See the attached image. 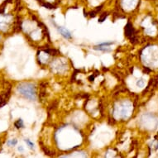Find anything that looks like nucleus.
<instances>
[{
	"instance_id": "1",
	"label": "nucleus",
	"mask_w": 158,
	"mask_h": 158,
	"mask_svg": "<svg viewBox=\"0 0 158 158\" xmlns=\"http://www.w3.org/2000/svg\"><path fill=\"white\" fill-rule=\"evenodd\" d=\"M17 90L22 95L31 100L36 99V89L32 84H22L17 87Z\"/></svg>"
},
{
	"instance_id": "2",
	"label": "nucleus",
	"mask_w": 158,
	"mask_h": 158,
	"mask_svg": "<svg viewBox=\"0 0 158 158\" xmlns=\"http://www.w3.org/2000/svg\"><path fill=\"white\" fill-rule=\"evenodd\" d=\"M57 29H58L59 32L66 39H70L71 37V34L69 32V30H67L66 28H63V27H57Z\"/></svg>"
},
{
	"instance_id": "3",
	"label": "nucleus",
	"mask_w": 158,
	"mask_h": 158,
	"mask_svg": "<svg viewBox=\"0 0 158 158\" xmlns=\"http://www.w3.org/2000/svg\"><path fill=\"white\" fill-rule=\"evenodd\" d=\"M24 141H25L26 144L28 145V146L30 148V149H33V148H34V144H33V142H32L29 139H25Z\"/></svg>"
},
{
	"instance_id": "4",
	"label": "nucleus",
	"mask_w": 158,
	"mask_h": 158,
	"mask_svg": "<svg viewBox=\"0 0 158 158\" xmlns=\"http://www.w3.org/2000/svg\"><path fill=\"white\" fill-rule=\"evenodd\" d=\"M15 126H16V127H17V128L23 127V122H22V119H19L17 122H15Z\"/></svg>"
},
{
	"instance_id": "5",
	"label": "nucleus",
	"mask_w": 158,
	"mask_h": 158,
	"mask_svg": "<svg viewBox=\"0 0 158 158\" xmlns=\"http://www.w3.org/2000/svg\"><path fill=\"white\" fill-rule=\"evenodd\" d=\"M17 139H12L8 142V146H15V145H17Z\"/></svg>"
},
{
	"instance_id": "6",
	"label": "nucleus",
	"mask_w": 158,
	"mask_h": 158,
	"mask_svg": "<svg viewBox=\"0 0 158 158\" xmlns=\"http://www.w3.org/2000/svg\"><path fill=\"white\" fill-rule=\"evenodd\" d=\"M144 80L143 79H138V82H137V85L138 86V87H143L144 86Z\"/></svg>"
},
{
	"instance_id": "7",
	"label": "nucleus",
	"mask_w": 158,
	"mask_h": 158,
	"mask_svg": "<svg viewBox=\"0 0 158 158\" xmlns=\"http://www.w3.org/2000/svg\"><path fill=\"white\" fill-rule=\"evenodd\" d=\"M18 151H24V149H23V147H22V146H18Z\"/></svg>"
}]
</instances>
